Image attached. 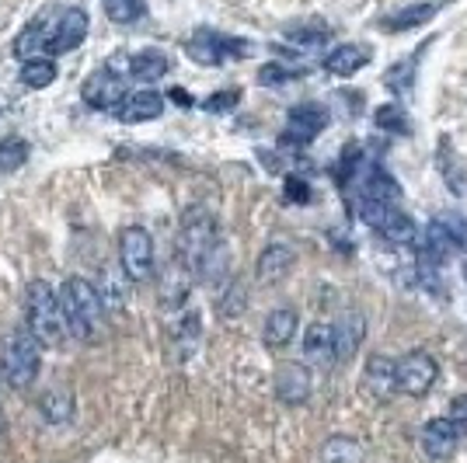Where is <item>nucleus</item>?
Returning a JSON list of instances; mask_svg holds the SVG:
<instances>
[{"mask_svg": "<svg viewBox=\"0 0 467 463\" xmlns=\"http://www.w3.org/2000/svg\"><path fill=\"white\" fill-rule=\"evenodd\" d=\"M59 304H63V317L67 328L78 342H95L105 331V300L101 293L84 279V275H70L59 290Z\"/></svg>", "mask_w": 467, "mask_h": 463, "instance_id": "obj_1", "label": "nucleus"}, {"mask_svg": "<svg viewBox=\"0 0 467 463\" xmlns=\"http://www.w3.org/2000/svg\"><path fill=\"white\" fill-rule=\"evenodd\" d=\"M25 324L42 345H59L70 331L67 317H63V304L46 279H32L25 286Z\"/></svg>", "mask_w": 467, "mask_h": 463, "instance_id": "obj_2", "label": "nucleus"}, {"mask_svg": "<svg viewBox=\"0 0 467 463\" xmlns=\"http://www.w3.org/2000/svg\"><path fill=\"white\" fill-rule=\"evenodd\" d=\"M39 345H42V342L28 328H15L7 338H4L0 369H4V380L15 386V390H25V386L36 384L39 366H42Z\"/></svg>", "mask_w": 467, "mask_h": 463, "instance_id": "obj_3", "label": "nucleus"}, {"mask_svg": "<svg viewBox=\"0 0 467 463\" xmlns=\"http://www.w3.org/2000/svg\"><path fill=\"white\" fill-rule=\"evenodd\" d=\"M216 244H220V237H216L213 212L195 206V210H189L182 216V227H178V258H182V265L192 272V275Z\"/></svg>", "mask_w": 467, "mask_h": 463, "instance_id": "obj_4", "label": "nucleus"}, {"mask_svg": "<svg viewBox=\"0 0 467 463\" xmlns=\"http://www.w3.org/2000/svg\"><path fill=\"white\" fill-rule=\"evenodd\" d=\"M119 265L126 272V279L147 283L154 275V237L143 227H122L119 233Z\"/></svg>", "mask_w": 467, "mask_h": 463, "instance_id": "obj_5", "label": "nucleus"}, {"mask_svg": "<svg viewBox=\"0 0 467 463\" xmlns=\"http://www.w3.org/2000/svg\"><path fill=\"white\" fill-rule=\"evenodd\" d=\"M185 53H189L195 63H202V67H220V63L248 57V53H252V42L234 39V36H220L213 28H202V32H195L192 39H189Z\"/></svg>", "mask_w": 467, "mask_h": 463, "instance_id": "obj_6", "label": "nucleus"}, {"mask_svg": "<svg viewBox=\"0 0 467 463\" xmlns=\"http://www.w3.org/2000/svg\"><path fill=\"white\" fill-rule=\"evenodd\" d=\"M109 74L116 77H133V80H161L171 70V59L164 57L161 49H143V53H116V57L105 63Z\"/></svg>", "mask_w": 467, "mask_h": 463, "instance_id": "obj_7", "label": "nucleus"}, {"mask_svg": "<svg viewBox=\"0 0 467 463\" xmlns=\"http://www.w3.org/2000/svg\"><path fill=\"white\" fill-rule=\"evenodd\" d=\"M440 366L429 352H409L398 359V394H409V397H426L429 386L436 384Z\"/></svg>", "mask_w": 467, "mask_h": 463, "instance_id": "obj_8", "label": "nucleus"}, {"mask_svg": "<svg viewBox=\"0 0 467 463\" xmlns=\"http://www.w3.org/2000/svg\"><path fill=\"white\" fill-rule=\"evenodd\" d=\"M419 446H422L429 463H447L453 460V453L461 446V428L450 418H429L419 432Z\"/></svg>", "mask_w": 467, "mask_h": 463, "instance_id": "obj_9", "label": "nucleus"}, {"mask_svg": "<svg viewBox=\"0 0 467 463\" xmlns=\"http://www.w3.org/2000/svg\"><path fill=\"white\" fill-rule=\"evenodd\" d=\"M88 28H91L88 11H84V7H67V11L57 18V25H53V32H49V46H46V53H49V57L74 53L80 42L88 39Z\"/></svg>", "mask_w": 467, "mask_h": 463, "instance_id": "obj_10", "label": "nucleus"}, {"mask_svg": "<svg viewBox=\"0 0 467 463\" xmlns=\"http://www.w3.org/2000/svg\"><path fill=\"white\" fill-rule=\"evenodd\" d=\"M126 80L116 77V74H109V70H101V74H91V77L84 80V87H80V98L91 105V108H101V112H112L116 116L119 108H122V101H126Z\"/></svg>", "mask_w": 467, "mask_h": 463, "instance_id": "obj_11", "label": "nucleus"}, {"mask_svg": "<svg viewBox=\"0 0 467 463\" xmlns=\"http://www.w3.org/2000/svg\"><path fill=\"white\" fill-rule=\"evenodd\" d=\"M363 386H367V394L377 397V401L394 397L398 394V359L370 355L367 366H363Z\"/></svg>", "mask_w": 467, "mask_h": 463, "instance_id": "obj_12", "label": "nucleus"}, {"mask_svg": "<svg viewBox=\"0 0 467 463\" xmlns=\"http://www.w3.org/2000/svg\"><path fill=\"white\" fill-rule=\"evenodd\" d=\"M164 116V95H157L154 87H140V91H130L122 108L116 112L119 122L126 126H140V122H150V118Z\"/></svg>", "mask_w": 467, "mask_h": 463, "instance_id": "obj_13", "label": "nucleus"}, {"mask_svg": "<svg viewBox=\"0 0 467 463\" xmlns=\"http://www.w3.org/2000/svg\"><path fill=\"white\" fill-rule=\"evenodd\" d=\"M328 126V108L321 105H296L286 116V139L290 143H311Z\"/></svg>", "mask_w": 467, "mask_h": 463, "instance_id": "obj_14", "label": "nucleus"}, {"mask_svg": "<svg viewBox=\"0 0 467 463\" xmlns=\"http://www.w3.org/2000/svg\"><path fill=\"white\" fill-rule=\"evenodd\" d=\"M370 63V49L367 46H356V42H342V46H335L325 53L321 59V67L335 74V77H352V74H359L363 67Z\"/></svg>", "mask_w": 467, "mask_h": 463, "instance_id": "obj_15", "label": "nucleus"}, {"mask_svg": "<svg viewBox=\"0 0 467 463\" xmlns=\"http://www.w3.org/2000/svg\"><path fill=\"white\" fill-rule=\"evenodd\" d=\"M275 397L283 405H304L311 397V373L300 363H290L275 373Z\"/></svg>", "mask_w": 467, "mask_h": 463, "instance_id": "obj_16", "label": "nucleus"}, {"mask_svg": "<svg viewBox=\"0 0 467 463\" xmlns=\"http://www.w3.org/2000/svg\"><path fill=\"white\" fill-rule=\"evenodd\" d=\"M304 359L314 363V366L338 363V355H335V324L314 321L311 328L304 331Z\"/></svg>", "mask_w": 467, "mask_h": 463, "instance_id": "obj_17", "label": "nucleus"}, {"mask_svg": "<svg viewBox=\"0 0 467 463\" xmlns=\"http://www.w3.org/2000/svg\"><path fill=\"white\" fill-rule=\"evenodd\" d=\"M296 324H300V317H296V310L293 307H275L269 317H265V328H262V342L269 348H283L293 342V334H296Z\"/></svg>", "mask_w": 467, "mask_h": 463, "instance_id": "obj_18", "label": "nucleus"}, {"mask_svg": "<svg viewBox=\"0 0 467 463\" xmlns=\"http://www.w3.org/2000/svg\"><path fill=\"white\" fill-rule=\"evenodd\" d=\"M293 262H296V252H293L290 244H269L265 252L258 254L254 272H258L262 283H279V279L293 269Z\"/></svg>", "mask_w": 467, "mask_h": 463, "instance_id": "obj_19", "label": "nucleus"}, {"mask_svg": "<svg viewBox=\"0 0 467 463\" xmlns=\"http://www.w3.org/2000/svg\"><path fill=\"white\" fill-rule=\"evenodd\" d=\"M436 11H440V4H411V7H401V11H394L388 18L380 21V28L384 32H411V28H422L429 21L436 18Z\"/></svg>", "mask_w": 467, "mask_h": 463, "instance_id": "obj_20", "label": "nucleus"}, {"mask_svg": "<svg viewBox=\"0 0 467 463\" xmlns=\"http://www.w3.org/2000/svg\"><path fill=\"white\" fill-rule=\"evenodd\" d=\"M363 331H367L363 314H356V310L342 314V321L335 324V355L338 359H349L352 352L359 348V342H363Z\"/></svg>", "mask_w": 467, "mask_h": 463, "instance_id": "obj_21", "label": "nucleus"}, {"mask_svg": "<svg viewBox=\"0 0 467 463\" xmlns=\"http://www.w3.org/2000/svg\"><path fill=\"white\" fill-rule=\"evenodd\" d=\"M373 231L380 233L384 241H390V244H411V241L419 237L415 223H411V216L401 210V206H390V210L384 212V220H380Z\"/></svg>", "mask_w": 467, "mask_h": 463, "instance_id": "obj_22", "label": "nucleus"}, {"mask_svg": "<svg viewBox=\"0 0 467 463\" xmlns=\"http://www.w3.org/2000/svg\"><path fill=\"white\" fill-rule=\"evenodd\" d=\"M49 32H53V25H46V21L36 18L18 36V42H15V57H18L21 63L39 59V53H46V46H49Z\"/></svg>", "mask_w": 467, "mask_h": 463, "instance_id": "obj_23", "label": "nucleus"}, {"mask_svg": "<svg viewBox=\"0 0 467 463\" xmlns=\"http://www.w3.org/2000/svg\"><path fill=\"white\" fill-rule=\"evenodd\" d=\"M53 80H57V63H53L49 57H39V59L21 63V84H25V87L42 91V87H49Z\"/></svg>", "mask_w": 467, "mask_h": 463, "instance_id": "obj_24", "label": "nucleus"}, {"mask_svg": "<svg viewBox=\"0 0 467 463\" xmlns=\"http://www.w3.org/2000/svg\"><path fill=\"white\" fill-rule=\"evenodd\" d=\"M42 415H46V422H53V425L70 422V415H74V397H70V390L53 386L49 394H42Z\"/></svg>", "mask_w": 467, "mask_h": 463, "instance_id": "obj_25", "label": "nucleus"}, {"mask_svg": "<svg viewBox=\"0 0 467 463\" xmlns=\"http://www.w3.org/2000/svg\"><path fill=\"white\" fill-rule=\"evenodd\" d=\"M331 39V28H290L286 42L296 53H321Z\"/></svg>", "mask_w": 467, "mask_h": 463, "instance_id": "obj_26", "label": "nucleus"}, {"mask_svg": "<svg viewBox=\"0 0 467 463\" xmlns=\"http://www.w3.org/2000/svg\"><path fill=\"white\" fill-rule=\"evenodd\" d=\"M321 460L325 463H363V449L356 439H346V436H335L325 443L321 449Z\"/></svg>", "mask_w": 467, "mask_h": 463, "instance_id": "obj_27", "label": "nucleus"}, {"mask_svg": "<svg viewBox=\"0 0 467 463\" xmlns=\"http://www.w3.org/2000/svg\"><path fill=\"white\" fill-rule=\"evenodd\" d=\"M28 164V143L21 139V136H11V139H4L0 143V171H18Z\"/></svg>", "mask_w": 467, "mask_h": 463, "instance_id": "obj_28", "label": "nucleus"}, {"mask_svg": "<svg viewBox=\"0 0 467 463\" xmlns=\"http://www.w3.org/2000/svg\"><path fill=\"white\" fill-rule=\"evenodd\" d=\"M143 11H147L143 0H105V15L116 25H130V21L143 18Z\"/></svg>", "mask_w": 467, "mask_h": 463, "instance_id": "obj_29", "label": "nucleus"}, {"mask_svg": "<svg viewBox=\"0 0 467 463\" xmlns=\"http://www.w3.org/2000/svg\"><path fill=\"white\" fill-rule=\"evenodd\" d=\"M440 223L447 227L453 248L467 254V216H461V212H447V216H440Z\"/></svg>", "mask_w": 467, "mask_h": 463, "instance_id": "obj_30", "label": "nucleus"}, {"mask_svg": "<svg viewBox=\"0 0 467 463\" xmlns=\"http://www.w3.org/2000/svg\"><path fill=\"white\" fill-rule=\"evenodd\" d=\"M377 126L380 129H388V133H409V118H405V112L398 108V105H384L380 112H377Z\"/></svg>", "mask_w": 467, "mask_h": 463, "instance_id": "obj_31", "label": "nucleus"}, {"mask_svg": "<svg viewBox=\"0 0 467 463\" xmlns=\"http://www.w3.org/2000/svg\"><path fill=\"white\" fill-rule=\"evenodd\" d=\"M300 74H304V70H293V67H283V63H265V67L258 70V80H262V84H269V87H275V84L296 80Z\"/></svg>", "mask_w": 467, "mask_h": 463, "instance_id": "obj_32", "label": "nucleus"}, {"mask_svg": "<svg viewBox=\"0 0 467 463\" xmlns=\"http://www.w3.org/2000/svg\"><path fill=\"white\" fill-rule=\"evenodd\" d=\"M241 101V91L234 87V91H220V95H210L206 101H202V108L206 112H227V108H234Z\"/></svg>", "mask_w": 467, "mask_h": 463, "instance_id": "obj_33", "label": "nucleus"}, {"mask_svg": "<svg viewBox=\"0 0 467 463\" xmlns=\"http://www.w3.org/2000/svg\"><path fill=\"white\" fill-rule=\"evenodd\" d=\"M241 310H244V290H241L237 283H231L227 296L220 300V314H223V317H231V314H241Z\"/></svg>", "mask_w": 467, "mask_h": 463, "instance_id": "obj_34", "label": "nucleus"}, {"mask_svg": "<svg viewBox=\"0 0 467 463\" xmlns=\"http://www.w3.org/2000/svg\"><path fill=\"white\" fill-rule=\"evenodd\" d=\"M447 418L461 428V436H467V394H461V397H453V401H450Z\"/></svg>", "mask_w": 467, "mask_h": 463, "instance_id": "obj_35", "label": "nucleus"}, {"mask_svg": "<svg viewBox=\"0 0 467 463\" xmlns=\"http://www.w3.org/2000/svg\"><path fill=\"white\" fill-rule=\"evenodd\" d=\"M286 199H293V202H307V199H311V189H307V181H300V178H290V181H286Z\"/></svg>", "mask_w": 467, "mask_h": 463, "instance_id": "obj_36", "label": "nucleus"}, {"mask_svg": "<svg viewBox=\"0 0 467 463\" xmlns=\"http://www.w3.org/2000/svg\"><path fill=\"white\" fill-rule=\"evenodd\" d=\"M171 101H178V105H192V98H189V91H171Z\"/></svg>", "mask_w": 467, "mask_h": 463, "instance_id": "obj_37", "label": "nucleus"}, {"mask_svg": "<svg viewBox=\"0 0 467 463\" xmlns=\"http://www.w3.org/2000/svg\"><path fill=\"white\" fill-rule=\"evenodd\" d=\"M464 279H467V269H464Z\"/></svg>", "mask_w": 467, "mask_h": 463, "instance_id": "obj_38", "label": "nucleus"}]
</instances>
